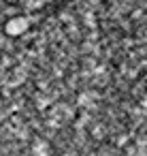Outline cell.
I'll use <instances>...</instances> for the list:
<instances>
[{
    "label": "cell",
    "mask_w": 147,
    "mask_h": 156,
    "mask_svg": "<svg viewBox=\"0 0 147 156\" xmlns=\"http://www.w3.org/2000/svg\"><path fill=\"white\" fill-rule=\"evenodd\" d=\"M0 156H147V0H0Z\"/></svg>",
    "instance_id": "cell-1"
}]
</instances>
